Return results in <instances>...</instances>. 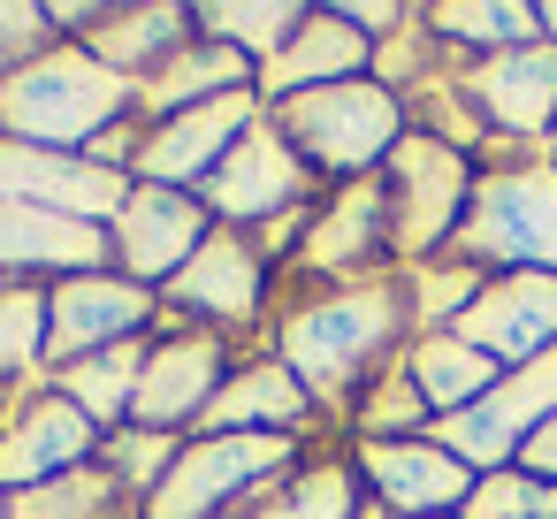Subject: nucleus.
<instances>
[{"label": "nucleus", "instance_id": "nucleus-1", "mask_svg": "<svg viewBox=\"0 0 557 519\" xmlns=\"http://www.w3.org/2000/svg\"><path fill=\"white\" fill-rule=\"evenodd\" d=\"M138 92L131 77H115L108 62L77 54V47H54L39 62H24L9 85H0V123H9L16 146H47V153H70V146H92L108 115H123Z\"/></svg>", "mask_w": 557, "mask_h": 519}, {"label": "nucleus", "instance_id": "nucleus-2", "mask_svg": "<svg viewBox=\"0 0 557 519\" xmlns=\"http://www.w3.org/2000/svg\"><path fill=\"white\" fill-rule=\"evenodd\" d=\"M397 329V291L389 283H359V291H336L306 313L283 321V367L306 382V390H344Z\"/></svg>", "mask_w": 557, "mask_h": 519}, {"label": "nucleus", "instance_id": "nucleus-3", "mask_svg": "<svg viewBox=\"0 0 557 519\" xmlns=\"http://www.w3.org/2000/svg\"><path fill=\"white\" fill-rule=\"evenodd\" d=\"M275 131L290 138V153H306L313 169H367L382 153H397V92L389 85H321L275 108Z\"/></svg>", "mask_w": 557, "mask_h": 519}, {"label": "nucleus", "instance_id": "nucleus-4", "mask_svg": "<svg viewBox=\"0 0 557 519\" xmlns=\"http://www.w3.org/2000/svg\"><path fill=\"white\" fill-rule=\"evenodd\" d=\"M450 237L473 260H519V268L557 275V169L481 176V191H473V207Z\"/></svg>", "mask_w": 557, "mask_h": 519}, {"label": "nucleus", "instance_id": "nucleus-5", "mask_svg": "<svg viewBox=\"0 0 557 519\" xmlns=\"http://www.w3.org/2000/svg\"><path fill=\"white\" fill-rule=\"evenodd\" d=\"M283 466H290L283 435H207V443L176 450L169 481L146 496V519H214L245 489H268Z\"/></svg>", "mask_w": 557, "mask_h": 519}, {"label": "nucleus", "instance_id": "nucleus-6", "mask_svg": "<svg viewBox=\"0 0 557 519\" xmlns=\"http://www.w3.org/2000/svg\"><path fill=\"white\" fill-rule=\"evenodd\" d=\"M557 412V351L534 359V367H511L481 405L450 412L443 420V450L458 466H504L511 450H527V435Z\"/></svg>", "mask_w": 557, "mask_h": 519}, {"label": "nucleus", "instance_id": "nucleus-7", "mask_svg": "<svg viewBox=\"0 0 557 519\" xmlns=\"http://www.w3.org/2000/svg\"><path fill=\"white\" fill-rule=\"evenodd\" d=\"M450 336H466L473 351L504 359V367H534L557 344V275L542 268H511L504 283L473 291V306L450 321Z\"/></svg>", "mask_w": 557, "mask_h": 519}, {"label": "nucleus", "instance_id": "nucleus-8", "mask_svg": "<svg viewBox=\"0 0 557 519\" xmlns=\"http://www.w3.org/2000/svg\"><path fill=\"white\" fill-rule=\"evenodd\" d=\"M260 100L252 92H230V100H207V108H184V115H169V123H153L146 138H138V169L161 184V191H184V184H207L214 169H222V153L260 123L252 115Z\"/></svg>", "mask_w": 557, "mask_h": 519}, {"label": "nucleus", "instance_id": "nucleus-9", "mask_svg": "<svg viewBox=\"0 0 557 519\" xmlns=\"http://www.w3.org/2000/svg\"><path fill=\"white\" fill-rule=\"evenodd\" d=\"M153 313L146 283H123V275H70L47 291V359L77 367L92 351H115V336H131L138 321Z\"/></svg>", "mask_w": 557, "mask_h": 519}, {"label": "nucleus", "instance_id": "nucleus-10", "mask_svg": "<svg viewBox=\"0 0 557 519\" xmlns=\"http://www.w3.org/2000/svg\"><path fill=\"white\" fill-rule=\"evenodd\" d=\"M9 199H24V207H62V214H77V222H115L123 214V199H131V184H123V169H92V161H70V153H47V146H0V207Z\"/></svg>", "mask_w": 557, "mask_h": 519}, {"label": "nucleus", "instance_id": "nucleus-11", "mask_svg": "<svg viewBox=\"0 0 557 519\" xmlns=\"http://www.w3.org/2000/svg\"><path fill=\"white\" fill-rule=\"evenodd\" d=\"M389 176H397V245L405 252L443 245L458 222V199H466V161L443 138H397Z\"/></svg>", "mask_w": 557, "mask_h": 519}, {"label": "nucleus", "instance_id": "nucleus-12", "mask_svg": "<svg viewBox=\"0 0 557 519\" xmlns=\"http://www.w3.org/2000/svg\"><path fill=\"white\" fill-rule=\"evenodd\" d=\"M359 466H367L374 496H382L389 511H412V519H435V511H450V504L473 496L466 466H458L443 443H420V435H367Z\"/></svg>", "mask_w": 557, "mask_h": 519}, {"label": "nucleus", "instance_id": "nucleus-13", "mask_svg": "<svg viewBox=\"0 0 557 519\" xmlns=\"http://www.w3.org/2000/svg\"><path fill=\"white\" fill-rule=\"evenodd\" d=\"M298 153H290V138L275 131V123H252L230 153H222V169L207 176V207L214 214H230V222H260V214H275V207H290L298 199Z\"/></svg>", "mask_w": 557, "mask_h": 519}, {"label": "nucleus", "instance_id": "nucleus-14", "mask_svg": "<svg viewBox=\"0 0 557 519\" xmlns=\"http://www.w3.org/2000/svg\"><path fill=\"white\" fill-rule=\"evenodd\" d=\"M199 245H207V214H199L191 191H161V184H146V191H131L123 214H115V252H123L131 283H146V275H176Z\"/></svg>", "mask_w": 557, "mask_h": 519}, {"label": "nucleus", "instance_id": "nucleus-15", "mask_svg": "<svg viewBox=\"0 0 557 519\" xmlns=\"http://www.w3.org/2000/svg\"><path fill=\"white\" fill-rule=\"evenodd\" d=\"M115 237L100 222H77L62 207H0V268H62V275H100Z\"/></svg>", "mask_w": 557, "mask_h": 519}, {"label": "nucleus", "instance_id": "nucleus-16", "mask_svg": "<svg viewBox=\"0 0 557 519\" xmlns=\"http://www.w3.org/2000/svg\"><path fill=\"white\" fill-rule=\"evenodd\" d=\"M214 390H222V336H169L146 359L131 412H138V428H161L169 435L176 420H199L214 405Z\"/></svg>", "mask_w": 557, "mask_h": 519}, {"label": "nucleus", "instance_id": "nucleus-17", "mask_svg": "<svg viewBox=\"0 0 557 519\" xmlns=\"http://www.w3.org/2000/svg\"><path fill=\"white\" fill-rule=\"evenodd\" d=\"M473 100L496 131H549L557 123V47H511L473 70Z\"/></svg>", "mask_w": 557, "mask_h": 519}, {"label": "nucleus", "instance_id": "nucleus-18", "mask_svg": "<svg viewBox=\"0 0 557 519\" xmlns=\"http://www.w3.org/2000/svg\"><path fill=\"white\" fill-rule=\"evenodd\" d=\"M374 54V39H359L336 9H313L306 16V32L260 70V92H275V108L283 100H298V92H321V85H351V70Z\"/></svg>", "mask_w": 557, "mask_h": 519}, {"label": "nucleus", "instance_id": "nucleus-19", "mask_svg": "<svg viewBox=\"0 0 557 519\" xmlns=\"http://www.w3.org/2000/svg\"><path fill=\"white\" fill-rule=\"evenodd\" d=\"M85 450H92V420L70 397H47V405L24 412L16 435H0V489L24 496V489H39V481H54L70 466H85Z\"/></svg>", "mask_w": 557, "mask_h": 519}, {"label": "nucleus", "instance_id": "nucleus-20", "mask_svg": "<svg viewBox=\"0 0 557 519\" xmlns=\"http://www.w3.org/2000/svg\"><path fill=\"white\" fill-rule=\"evenodd\" d=\"M230 92H245V54L222 47V39H191V47H176V54L138 85V108H153V115L169 123V115L207 108V100H230Z\"/></svg>", "mask_w": 557, "mask_h": 519}, {"label": "nucleus", "instance_id": "nucleus-21", "mask_svg": "<svg viewBox=\"0 0 557 519\" xmlns=\"http://www.w3.org/2000/svg\"><path fill=\"white\" fill-rule=\"evenodd\" d=\"M298 420H306V382L290 367H245L199 412L207 435H275V428H298Z\"/></svg>", "mask_w": 557, "mask_h": 519}, {"label": "nucleus", "instance_id": "nucleus-22", "mask_svg": "<svg viewBox=\"0 0 557 519\" xmlns=\"http://www.w3.org/2000/svg\"><path fill=\"white\" fill-rule=\"evenodd\" d=\"M260 260L237 245V237H207L184 268H176V298L214 313V321H252L260 313Z\"/></svg>", "mask_w": 557, "mask_h": 519}, {"label": "nucleus", "instance_id": "nucleus-23", "mask_svg": "<svg viewBox=\"0 0 557 519\" xmlns=\"http://www.w3.org/2000/svg\"><path fill=\"white\" fill-rule=\"evenodd\" d=\"M191 32V9H108L100 16V32H92V62H108L115 77H153L176 47H191L184 39Z\"/></svg>", "mask_w": 557, "mask_h": 519}, {"label": "nucleus", "instance_id": "nucleus-24", "mask_svg": "<svg viewBox=\"0 0 557 519\" xmlns=\"http://www.w3.org/2000/svg\"><path fill=\"white\" fill-rule=\"evenodd\" d=\"M405 374H412L420 405H435L443 420H450V412H466L473 397H488V390H496V359H488V351H473V344H466V336H450V329H428V336L412 344Z\"/></svg>", "mask_w": 557, "mask_h": 519}, {"label": "nucleus", "instance_id": "nucleus-25", "mask_svg": "<svg viewBox=\"0 0 557 519\" xmlns=\"http://www.w3.org/2000/svg\"><path fill=\"white\" fill-rule=\"evenodd\" d=\"M306 16L313 9H290V0H237V9H191V24L207 32V39H222V47H237V54H260V70L306 32Z\"/></svg>", "mask_w": 557, "mask_h": 519}, {"label": "nucleus", "instance_id": "nucleus-26", "mask_svg": "<svg viewBox=\"0 0 557 519\" xmlns=\"http://www.w3.org/2000/svg\"><path fill=\"white\" fill-rule=\"evenodd\" d=\"M138 374H146V351H138V344H115V351H92V359L62 367V397H70L85 420H115V412H131Z\"/></svg>", "mask_w": 557, "mask_h": 519}, {"label": "nucleus", "instance_id": "nucleus-27", "mask_svg": "<svg viewBox=\"0 0 557 519\" xmlns=\"http://www.w3.org/2000/svg\"><path fill=\"white\" fill-rule=\"evenodd\" d=\"M115 496H123V481L108 466H70L39 489L9 496V519H115Z\"/></svg>", "mask_w": 557, "mask_h": 519}, {"label": "nucleus", "instance_id": "nucleus-28", "mask_svg": "<svg viewBox=\"0 0 557 519\" xmlns=\"http://www.w3.org/2000/svg\"><path fill=\"white\" fill-rule=\"evenodd\" d=\"M374 237H382V199H374V191H344V199L321 214V230L306 237V260H313V268H344V260L374 252Z\"/></svg>", "mask_w": 557, "mask_h": 519}, {"label": "nucleus", "instance_id": "nucleus-29", "mask_svg": "<svg viewBox=\"0 0 557 519\" xmlns=\"http://www.w3.org/2000/svg\"><path fill=\"white\" fill-rule=\"evenodd\" d=\"M435 32H450L466 47H488V54H511V47H534L542 16L511 9V0H481V9H435Z\"/></svg>", "mask_w": 557, "mask_h": 519}, {"label": "nucleus", "instance_id": "nucleus-30", "mask_svg": "<svg viewBox=\"0 0 557 519\" xmlns=\"http://www.w3.org/2000/svg\"><path fill=\"white\" fill-rule=\"evenodd\" d=\"M169 466H176V443L161 435V428H115L108 435V473L123 481V489H161L169 481Z\"/></svg>", "mask_w": 557, "mask_h": 519}, {"label": "nucleus", "instance_id": "nucleus-31", "mask_svg": "<svg viewBox=\"0 0 557 519\" xmlns=\"http://www.w3.org/2000/svg\"><path fill=\"white\" fill-rule=\"evenodd\" d=\"M47 359V291H0V374Z\"/></svg>", "mask_w": 557, "mask_h": 519}, {"label": "nucleus", "instance_id": "nucleus-32", "mask_svg": "<svg viewBox=\"0 0 557 519\" xmlns=\"http://www.w3.org/2000/svg\"><path fill=\"white\" fill-rule=\"evenodd\" d=\"M252 519H351V466H313L290 496H275L268 511H252Z\"/></svg>", "mask_w": 557, "mask_h": 519}, {"label": "nucleus", "instance_id": "nucleus-33", "mask_svg": "<svg viewBox=\"0 0 557 519\" xmlns=\"http://www.w3.org/2000/svg\"><path fill=\"white\" fill-rule=\"evenodd\" d=\"M534 473H481L466 496V519H534Z\"/></svg>", "mask_w": 557, "mask_h": 519}, {"label": "nucleus", "instance_id": "nucleus-34", "mask_svg": "<svg viewBox=\"0 0 557 519\" xmlns=\"http://www.w3.org/2000/svg\"><path fill=\"white\" fill-rule=\"evenodd\" d=\"M47 9H16V0H0V62H39V39H47Z\"/></svg>", "mask_w": 557, "mask_h": 519}, {"label": "nucleus", "instance_id": "nucleus-35", "mask_svg": "<svg viewBox=\"0 0 557 519\" xmlns=\"http://www.w3.org/2000/svg\"><path fill=\"white\" fill-rule=\"evenodd\" d=\"M466 306H473V275H466V268L420 275V313H428V321H458Z\"/></svg>", "mask_w": 557, "mask_h": 519}, {"label": "nucleus", "instance_id": "nucleus-36", "mask_svg": "<svg viewBox=\"0 0 557 519\" xmlns=\"http://www.w3.org/2000/svg\"><path fill=\"white\" fill-rule=\"evenodd\" d=\"M519 458H527V473H534V481H557V412L527 435V450H519Z\"/></svg>", "mask_w": 557, "mask_h": 519}, {"label": "nucleus", "instance_id": "nucleus-37", "mask_svg": "<svg viewBox=\"0 0 557 519\" xmlns=\"http://www.w3.org/2000/svg\"><path fill=\"white\" fill-rule=\"evenodd\" d=\"M351 32H397L405 24V9H382V0H351V9H336Z\"/></svg>", "mask_w": 557, "mask_h": 519}, {"label": "nucleus", "instance_id": "nucleus-38", "mask_svg": "<svg viewBox=\"0 0 557 519\" xmlns=\"http://www.w3.org/2000/svg\"><path fill=\"white\" fill-rule=\"evenodd\" d=\"M420 390H382L374 397V412H367V428H397V420H420V405H412Z\"/></svg>", "mask_w": 557, "mask_h": 519}, {"label": "nucleus", "instance_id": "nucleus-39", "mask_svg": "<svg viewBox=\"0 0 557 519\" xmlns=\"http://www.w3.org/2000/svg\"><path fill=\"white\" fill-rule=\"evenodd\" d=\"M534 519H557V481H542V489H534Z\"/></svg>", "mask_w": 557, "mask_h": 519}, {"label": "nucleus", "instance_id": "nucleus-40", "mask_svg": "<svg viewBox=\"0 0 557 519\" xmlns=\"http://www.w3.org/2000/svg\"><path fill=\"white\" fill-rule=\"evenodd\" d=\"M534 16H542V32H557V0H549V9H534Z\"/></svg>", "mask_w": 557, "mask_h": 519}, {"label": "nucleus", "instance_id": "nucleus-41", "mask_svg": "<svg viewBox=\"0 0 557 519\" xmlns=\"http://www.w3.org/2000/svg\"><path fill=\"white\" fill-rule=\"evenodd\" d=\"M0 519H9V504H0Z\"/></svg>", "mask_w": 557, "mask_h": 519}]
</instances>
